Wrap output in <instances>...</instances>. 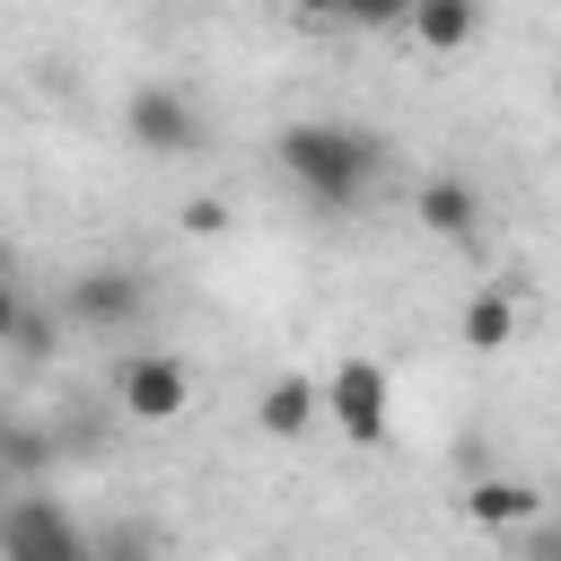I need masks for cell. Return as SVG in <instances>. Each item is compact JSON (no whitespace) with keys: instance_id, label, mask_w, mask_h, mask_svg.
Segmentation results:
<instances>
[{"instance_id":"1","label":"cell","mask_w":561,"mask_h":561,"mask_svg":"<svg viewBox=\"0 0 561 561\" xmlns=\"http://www.w3.org/2000/svg\"><path fill=\"white\" fill-rule=\"evenodd\" d=\"M377 158H386V140L377 131H351V123H289L280 131V175L307 202H324V210H351L377 184Z\"/></svg>"},{"instance_id":"2","label":"cell","mask_w":561,"mask_h":561,"mask_svg":"<svg viewBox=\"0 0 561 561\" xmlns=\"http://www.w3.org/2000/svg\"><path fill=\"white\" fill-rule=\"evenodd\" d=\"M316 394H324V421H333L342 438H359V447H377V438H386V368H377V359H359V351H351Z\"/></svg>"},{"instance_id":"3","label":"cell","mask_w":561,"mask_h":561,"mask_svg":"<svg viewBox=\"0 0 561 561\" xmlns=\"http://www.w3.org/2000/svg\"><path fill=\"white\" fill-rule=\"evenodd\" d=\"M114 403H123L131 421H175V412L193 403V377H184L175 351H131V359L114 368Z\"/></svg>"},{"instance_id":"4","label":"cell","mask_w":561,"mask_h":561,"mask_svg":"<svg viewBox=\"0 0 561 561\" xmlns=\"http://www.w3.org/2000/svg\"><path fill=\"white\" fill-rule=\"evenodd\" d=\"M123 123H131V140H140L149 158H184V149H202V114H193L184 88H131Z\"/></svg>"},{"instance_id":"5","label":"cell","mask_w":561,"mask_h":561,"mask_svg":"<svg viewBox=\"0 0 561 561\" xmlns=\"http://www.w3.org/2000/svg\"><path fill=\"white\" fill-rule=\"evenodd\" d=\"M140 272H123V263H96V272H79L70 289H61V316L70 324H96V333H114V324H131L140 316Z\"/></svg>"},{"instance_id":"6","label":"cell","mask_w":561,"mask_h":561,"mask_svg":"<svg viewBox=\"0 0 561 561\" xmlns=\"http://www.w3.org/2000/svg\"><path fill=\"white\" fill-rule=\"evenodd\" d=\"M0 543H9V561H88V535L53 508H9Z\"/></svg>"},{"instance_id":"7","label":"cell","mask_w":561,"mask_h":561,"mask_svg":"<svg viewBox=\"0 0 561 561\" xmlns=\"http://www.w3.org/2000/svg\"><path fill=\"white\" fill-rule=\"evenodd\" d=\"M412 210H421V228H430V237H456V245L482 228V193H473L465 175H430V184L412 193Z\"/></svg>"},{"instance_id":"8","label":"cell","mask_w":561,"mask_h":561,"mask_svg":"<svg viewBox=\"0 0 561 561\" xmlns=\"http://www.w3.org/2000/svg\"><path fill=\"white\" fill-rule=\"evenodd\" d=\"M254 421H263L272 438H307V430L324 421V394H316V377H272V386L254 394Z\"/></svg>"},{"instance_id":"9","label":"cell","mask_w":561,"mask_h":561,"mask_svg":"<svg viewBox=\"0 0 561 561\" xmlns=\"http://www.w3.org/2000/svg\"><path fill=\"white\" fill-rule=\"evenodd\" d=\"M465 517H473V526H535V517H543V491L500 473V482H473V491H465Z\"/></svg>"},{"instance_id":"10","label":"cell","mask_w":561,"mask_h":561,"mask_svg":"<svg viewBox=\"0 0 561 561\" xmlns=\"http://www.w3.org/2000/svg\"><path fill=\"white\" fill-rule=\"evenodd\" d=\"M456 333H465V351H508L517 342V298L508 289H473L465 316H456Z\"/></svg>"},{"instance_id":"11","label":"cell","mask_w":561,"mask_h":561,"mask_svg":"<svg viewBox=\"0 0 561 561\" xmlns=\"http://www.w3.org/2000/svg\"><path fill=\"white\" fill-rule=\"evenodd\" d=\"M403 26L430 44V53H456V44H473V26H482V9H403Z\"/></svg>"},{"instance_id":"12","label":"cell","mask_w":561,"mask_h":561,"mask_svg":"<svg viewBox=\"0 0 561 561\" xmlns=\"http://www.w3.org/2000/svg\"><path fill=\"white\" fill-rule=\"evenodd\" d=\"M53 342H61V316H44V307H26V316H18V333H9V351H26V359H44Z\"/></svg>"},{"instance_id":"13","label":"cell","mask_w":561,"mask_h":561,"mask_svg":"<svg viewBox=\"0 0 561 561\" xmlns=\"http://www.w3.org/2000/svg\"><path fill=\"white\" fill-rule=\"evenodd\" d=\"M403 9L412 0H333V18H351V26H403Z\"/></svg>"},{"instance_id":"14","label":"cell","mask_w":561,"mask_h":561,"mask_svg":"<svg viewBox=\"0 0 561 561\" xmlns=\"http://www.w3.org/2000/svg\"><path fill=\"white\" fill-rule=\"evenodd\" d=\"M184 228H193V237H219V228H228V202H210V193L184 202Z\"/></svg>"},{"instance_id":"15","label":"cell","mask_w":561,"mask_h":561,"mask_svg":"<svg viewBox=\"0 0 561 561\" xmlns=\"http://www.w3.org/2000/svg\"><path fill=\"white\" fill-rule=\"evenodd\" d=\"M18 316H26V289H18V280H0V351H9V333H18Z\"/></svg>"},{"instance_id":"16","label":"cell","mask_w":561,"mask_h":561,"mask_svg":"<svg viewBox=\"0 0 561 561\" xmlns=\"http://www.w3.org/2000/svg\"><path fill=\"white\" fill-rule=\"evenodd\" d=\"M289 9H298V18H333V0H289Z\"/></svg>"},{"instance_id":"17","label":"cell","mask_w":561,"mask_h":561,"mask_svg":"<svg viewBox=\"0 0 561 561\" xmlns=\"http://www.w3.org/2000/svg\"><path fill=\"white\" fill-rule=\"evenodd\" d=\"M412 9H482V0H412Z\"/></svg>"}]
</instances>
